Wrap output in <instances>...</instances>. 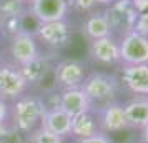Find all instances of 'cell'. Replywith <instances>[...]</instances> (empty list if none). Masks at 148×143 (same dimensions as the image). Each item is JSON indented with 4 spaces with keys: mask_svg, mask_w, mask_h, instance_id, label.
<instances>
[{
    "mask_svg": "<svg viewBox=\"0 0 148 143\" xmlns=\"http://www.w3.org/2000/svg\"><path fill=\"white\" fill-rule=\"evenodd\" d=\"M85 80V68L80 62L63 60L55 68V82L63 88H77Z\"/></svg>",
    "mask_w": 148,
    "mask_h": 143,
    "instance_id": "cell-10",
    "label": "cell"
},
{
    "mask_svg": "<svg viewBox=\"0 0 148 143\" xmlns=\"http://www.w3.org/2000/svg\"><path fill=\"white\" fill-rule=\"evenodd\" d=\"M25 0H0V15L3 18L20 17L25 10Z\"/></svg>",
    "mask_w": 148,
    "mask_h": 143,
    "instance_id": "cell-19",
    "label": "cell"
},
{
    "mask_svg": "<svg viewBox=\"0 0 148 143\" xmlns=\"http://www.w3.org/2000/svg\"><path fill=\"white\" fill-rule=\"evenodd\" d=\"M132 2H133L135 8L138 10V14H140V12L148 10V0H132Z\"/></svg>",
    "mask_w": 148,
    "mask_h": 143,
    "instance_id": "cell-26",
    "label": "cell"
},
{
    "mask_svg": "<svg viewBox=\"0 0 148 143\" xmlns=\"http://www.w3.org/2000/svg\"><path fill=\"white\" fill-rule=\"evenodd\" d=\"M47 62L42 60L40 57H37L35 60L28 62L25 65H22L18 68V72H20V75L23 77V80L28 83H38L43 80V77L47 75Z\"/></svg>",
    "mask_w": 148,
    "mask_h": 143,
    "instance_id": "cell-18",
    "label": "cell"
},
{
    "mask_svg": "<svg viewBox=\"0 0 148 143\" xmlns=\"http://www.w3.org/2000/svg\"><path fill=\"white\" fill-rule=\"evenodd\" d=\"M120 47V62L123 65H140L148 63V38L136 32L123 35L118 42Z\"/></svg>",
    "mask_w": 148,
    "mask_h": 143,
    "instance_id": "cell-4",
    "label": "cell"
},
{
    "mask_svg": "<svg viewBox=\"0 0 148 143\" xmlns=\"http://www.w3.org/2000/svg\"><path fill=\"white\" fill-rule=\"evenodd\" d=\"M37 37L40 38L45 45L53 48H63L70 42L72 32L65 20L58 22H48V23H40L37 28Z\"/></svg>",
    "mask_w": 148,
    "mask_h": 143,
    "instance_id": "cell-7",
    "label": "cell"
},
{
    "mask_svg": "<svg viewBox=\"0 0 148 143\" xmlns=\"http://www.w3.org/2000/svg\"><path fill=\"white\" fill-rule=\"evenodd\" d=\"M42 127L47 128L48 131H52L58 136H67L72 131V116L67 112L58 107V108H48L45 110V113L42 116Z\"/></svg>",
    "mask_w": 148,
    "mask_h": 143,
    "instance_id": "cell-14",
    "label": "cell"
},
{
    "mask_svg": "<svg viewBox=\"0 0 148 143\" xmlns=\"http://www.w3.org/2000/svg\"><path fill=\"white\" fill-rule=\"evenodd\" d=\"M30 143H63V138L40 127L30 135Z\"/></svg>",
    "mask_w": 148,
    "mask_h": 143,
    "instance_id": "cell-20",
    "label": "cell"
},
{
    "mask_svg": "<svg viewBox=\"0 0 148 143\" xmlns=\"http://www.w3.org/2000/svg\"><path fill=\"white\" fill-rule=\"evenodd\" d=\"M88 52L95 62H100L105 65H112V63L120 62V47H118V42L112 35L92 40Z\"/></svg>",
    "mask_w": 148,
    "mask_h": 143,
    "instance_id": "cell-11",
    "label": "cell"
},
{
    "mask_svg": "<svg viewBox=\"0 0 148 143\" xmlns=\"http://www.w3.org/2000/svg\"><path fill=\"white\" fill-rule=\"evenodd\" d=\"M130 128L141 130L148 122V96H135L123 105Z\"/></svg>",
    "mask_w": 148,
    "mask_h": 143,
    "instance_id": "cell-15",
    "label": "cell"
},
{
    "mask_svg": "<svg viewBox=\"0 0 148 143\" xmlns=\"http://www.w3.org/2000/svg\"><path fill=\"white\" fill-rule=\"evenodd\" d=\"M7 115H8V107H7V103L3 102V98H0V123L5 122Z\"/></svg>",
    "mask_w": 148,
    "mask_h": 143,
    "instance_id": "cell-25",
    "label": "cell"
},
{
    "mask_svg": "<svg viewBox=\"0 0 148 143\" xmlns=\"http://www.w3.org/2000/svg\"><path fill=\"white\" fill-rule=\"evenodd\" d=\"M10 53L20 67L35 60L37 57H40L37 42H35L34 35L28 34V32H18V34L14 35L12 43H10Z\"/></svg>",
    "mask_w": 148,
    "mask_h": 143,
    "instance_id": "cell-9",
    "label": "cell"
},
{
    "mask_svg": "<svg viewBox=\"0 0 148 143\" xmlns=\"http://www.w3.org/2000/svg\"><path fill=\"white\" fill-rule=\"evenodd\" d=\"M121 82L136 96H148V63L125 65L121 68Z\"/></svg>",
    "mask_w": 148,
    "mask_h": 143,
    "instance_id": "cell-8",
    "label": "cell"
},
{
    "mask_svg": "<svg viewBox=\"0 0 148 143\" xmlns=\"http://www.w3.org/2000/svg\"><path fill=\"white\" fill-rule=\"evenodd\" d=\"M98 131H100V128H98V122H97V116H95L93 110L72 118V131H70V135H73L82 140V138H88V136L97 135Z\"/></svg>",
    "mask_w": 148,
    "mask_h": 143,
    "instance_id": "cell-16",
    "label": "cell"
},
{
    "mask_svg": "<svg viewBox=\"0 0 148 143\" xmlns=\"http://www.w3.org/2000/svg\"><path fill=\"white\" fill-rule=\"evenodd\" d=\"M141 142L148 143V122H147V125L141 128Z\"/></svg>",
    "mask_w": 148,
    "mask_h": 143,
    "instance_id": "cell-27",
    "label": "cell"
},
{
    "mask_svg": "<svg viewBox=\"0 0 148 143\" xmlns=\"http://www.w3.org/2000/svg\"><path fill=\"white\" fill-rule=\"evenodd\" d=\"M30 12L40 23L65 20L68 12L67 0H34Z\"/></svg>",
    "mask_w": 148,
    "mask_h": 143,
    "instance_id": "cell-6",
    "label": "cell"
},
{
    "mask_svg": "<svg viewBox=\"0 0 148 143\" xmlns=\"http://www.w3.org/2000/svg\"><path fill=\"white\" fill-rule=\"evenodd\" d=\"M45 105L35 96H22L14 107L15 128L20 131H30L45 113Z\"/></svg>",
    "mask_w": 148,
    "mask_h": 143,
    "instance_id": "cell-2",
    "label": "cell"
},
{
    "mask_svg": "<svg viewBox=\"0 0 148 143\" xmlns=\"http://www.w3.org/2000/svg\"><path fill=\"white\" fill-rule=\"evenodd\" d=\"M60 108L73 118L77 115L92 112V103L88 100V96L83 93V90L80 87H77V88H67L62 93Z\"/></svg>",
    "mask_w": 148,
    "mask_h": 143,
    "instance_id": "cell-13",
    "label": "cell"
},
{
    "mask_svg": "<svg viewBox=\"0 0 148 143\" xmlns=\"http://www.w3.org/2000/svg\"><path fill=\"white\" fill-rule=\"evenodd\" d=\"M25 2H30V3H32V2H34V0H25Z\"/></svg>",
    "mask_w": 148,
    "mask_h": 143,
    "instance_id": "cell-29",
    "label": "cell"
},
{
    "mask_svg": "<svg viewBox=\"0 0 148 143\" xmlns=\"http://www.w3.org/2000/svg\"><path fill=\"white\" fill-rule=\"evenodd\" d=\"M0 143H14V133L7 125L0 123Z\"/></svg>",
    "mask_w": 148,
    "mask_h": 143,
    "instance_id": "cell-23",
    "label": "cell"
},
{
    "mask_svg": "<svg viewBox=\"0 0 148 143\" xmlns=\"http://www.w3.org/2000/svg\"><path fill=\"white\" fill-rule=\"evenodd\" d=\"M83 30H85V34H87L90 40H97V38H103V37L112 35V27L108 23L105 12H98V14L90 15L83 23Z\"/></svg>",
    "mask_w": 148,
    "mask_h": 143,
    "instance_id": "cell-17",
    "label": "cell"
},
{
    "mask_svg": "<svg viewBox=\"0 0 148 143\" xmlns=\"http://www.w3.org/2000/svg\"><path fill=\"white\" fill-rule=\"evenodd\" d=\"M98 122V128L101 133H113V131H121V130L130 128L127 122V116L123 112V105L120 103H110L101 108H97L93 112Z\"/></svg>",
    "mask_w": 148,
    "mask_h": 143,
    "instance_id": "cell-5",
    "label": "cell"
},
{
    "mask_svg": "<svg viewBox=\"0 0 148 143\" xmlns=\"http://www.w3.org/2000/svg\"><path fill=\"white\" fill-rule=\"evenodd\" d=\"M25 88H27V82L20 75L18 68L8 67V65L0 67V98L18 96L20 93H23Z\"/></svg>",
    "mask_w": 148,
    "mask_h": 143,
    "instance_id": "cell-12",
    "label": "cell"
},
{
    "mask_svg": "<svg viewBox=\"0 0 148 143\" xmlns=\"http://www.w3.org/2000/svg\"><path fill=\"white\" fill-rule=\"evenodd\" d=\"M105 15L108 18L110 27H112V32L116 30L123 37V35L133 32L138 10L135 8L132 0H113L110 8L105 12Z\"/></svg>",
    "mask_w": 148,
    "mask_h": 143,
    "instance_id": "cell-3",
    "label": "cell"
},
{
    "mask_svg": "<svg viewBox=\"0 0 148 143\" xmlns=\"http://www.w3.org/2000/svg\"><path fill=\"white\" fill-rule=\"evenodd\" d=\"M97 2H103V3H110V2H113V0H97Z\"/></svg>",
    "mask_w": 148,
    "mask_h": 143,
    "instance_id": "cell-28",
    "label": "cell"
},
{
    "mask_svg": "<svg viewBox=\"0 0 148 143\" xmlns=\"http://www.w3.org/2000/svg\"><path fill=\"white\" fill-rule=\"evenodd\" d=\"M80 88L88 96V100L92 103V110H93L95 105L98 108H101V107L115 102V98L118 95L120 82L113 75L92 73V75L85 77V80L80 85Z\"/></svg>",
    "mask_w": 148,
    "mask_h": 143,
    "instance_id": "cell-1",
    "label": "cell"
},
{
    "mask_svg": "<svg viewBox=\"0 0 148 143\" xmlns=\"http://www.w3.org/2000/svg\"><path fill=\"white\" fill-rule=\"evenodd\" d=\"M72 5L78 10H90L97 3V0H70Z\"/></svg>",
    "mask_w": 148,
    "mask_h": 143,
    "instance_id": "cell-24",
    "label": "cell"
},
{
    "mask_svg": "<svg viewBox=\"0 0 148 143\" xmlns=\"http://www.w3.org/2000/svg\"><path fill=\"white\" fill-rule=\"evenodd\" d=\"M133 32H136L138 35H143V37L148 38V10L138 14L136 22H135V27H133Z\"/></svg>",
    "mask_w": 148,
    "mask_h": 143,
    "instance_id": "cell-21",
    "label": "cell"
},
{
    "mask_svg": "<svg viewBox=\"0 0 148 143\" xmlns=\"http://www.w3.org/2000/svg\"><path fill=\"white\" fill-rule=\"evenodd\" d=\"M78 143H113L112 140H110V136H107L105 133H101V131H98L97 135L93 136H88V138H82Z\"/></svg>",
    "mask_w": 148,
    "mask_h": 143,
    "instance_id": "cell-22",
    "label": "cell"
}]
</instances>
